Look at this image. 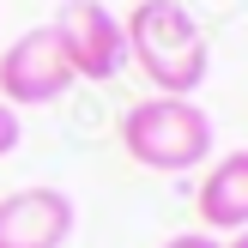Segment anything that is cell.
<instances>
[{
	"label": "cell",
	"instance_id": "obj_5",
	"mask_svg": "<svg viewBox=\"0 0 248 248\" xmlns=\"http://www.w3.org/2000/svg\"><path fill=\"white\" fill-rule=\"evenodd\" d=\"M73 194L61 188H18L0 200V248H61L73 236Z\"/></svg>",
	"mask_w": 248,
	"mask_h": 248
},
{
	"label": "cell",
	"instance_id": "obj_4",
	"mask_svg": "<svg viewBox=\"0 0 248 248\" xmlns=\"http://www.w3.org/2000/svg\"><path fill=\"white\" fill-rule=\"evenodd\" d=\"M67 85H73V73H67V61H61L48 24H36V31L12 36V43L0 48V103H6V109L55 103Z\"/></svg>",
	"mask_w": 248,
	"mask_h": 248
},
{
	"label": "cell",
	"instance_id": "obj_2",
	"mask_svg": "<svg viewBox=\"0 0 248 248\" xmlns=\"http://www.w3.org/2000/svg\"><path fill=\"white\" fill-rule=\"evenodd\" d=\"M212 115H206L194 97H140V103L121 115V152L140 170L157 176H188L206 164L212 152Z\"/></svg>",
	"mask_w": 248,
	"mask_h": 248
},
{
	"label": "cell",
	"instance_id": "obj_9",
	"mask_svg": "<svg viewBox=\"0 0 248 248\" xmlns=\"http://www.w3.org/2000/svg\"><path fill=\"white\" fill-rule=\"evenodd\" d=\"M224 248H248V230H236V236H230V242H224Z\"/></svg>",
	"mask_w": 248,
	"mask_h": 248
},
{
	"label": "cell",
	"instance_id": "obj_3",
	"mask_svg": "<svg viewBox=\"0 0 248 248\" xmlns=\"http://www.w3.org/2000/svg\"><path fill=\"white\" fill-rule=\"evenodd\" d=\"M48 36H55V48H61V61H67L73 79L109 85L121 67H127L121 18L103 6V0H61V12L48 18Z\"/></svg>",
	"mask_w": 248,
	"mask_h": 248
},
{
	"label": "cell",
	"instance_id": "obj_8",
	"mask_svg": "<svg viewBox=\"0 0 248 248\" xmlns=\"http://www.w3.org/2000/svg\"><path fill=\"white\" fill-rule=\"evenodd\" d=\"M157 248H224V242L206 236V230H182V236H170V242H157Z\"/></svg>",
	"mask_w": 248,
	"mask_h": 248
},
{
	"label": "cell",
	"instance_id": "obj_1",
	"mask_svg": "<svg viewBox=\"0 0 248 248\" xmlns=\"http://www.w3.org/2000/svg\"><path fill=\"white\" fill-rule=\"evenodd\" d=\"M121 43H127V61L145 73V85L157 97H194L212 73L206 31L182 0H140L121 18Z\"/></svg>",
	"mask_w": 248,
	"mask_h": 248
},
{
	"label": "cell",
	"instance_id": "obj_6",
	"mask_svg": "<svg viewBox=\"0 0 248 248\" xmlns=\"http://www.w3.org/2000/svg\"><path fill=\"white\" fill-rule=\"evenodd\" d=\"M194 212H200L206 236H236V230H248V145L242 152H224L206 170L200 194H194Z\"/></svg>",
	"mask_w": 248,
	"mask_h": 248
},
{
	"label": "cell",
	"instance_id": "obj_7",
	"mask_svg": "<svg viewBox=\"0 0 248 248\" xmlns=\"http://www.w3.org/2000/svg\"><path fill=\"white\" fill-rule=\"evenodd\" d=\"M18 145H24V121H18V109L0 103V157H12Z\"/></svg>",
	"mask_w": 248,
	"mask_h": 248
}]
</instances>
